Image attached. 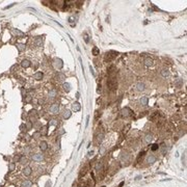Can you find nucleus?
Listing matches in <instances>:
<instances>
[{
  "label": "nucleus",
  "mask_w": 187,
  "mask_h": 187,
  "mask_svg": "<svg viewBox=\"0 0 187 187\" xmlns=\"http://www.w3.org/2000/svg\"><path fill=\"white\" fill-rule=\"evenodd\" d=\"M72 109L74 110L75 112L80 111V109H81V105H80V103H79V102H74V103L72 104Z\"/></svg>",
  "instance_id": "1a4fd4ad"
},
{
  "label": "nucleus",
  "mask_w": 187,
  "mask_h": 187,
  "mask_svg": "<svg viewBox=\"0 0 187 187\" xmlns=\"http://www.w3.org/2000/svg\"><path fill=\"white\" fill-rule=\"evenodd\" d=\"M71 115H72V112H71L69 109H65V111H64V119H65V120H67V119H70Z\"/></svg>",
  "instance_id": "aec40b11"
},
{
  "label": "nucleus",
  "mask_w": 187,
  "mask_h": 187,
  "mask_svg": "<svg viewBox=\"0 0 187 187\" xmlns=\"http://www.w3.org/2000/svg\"><path fill=\"white\" fill-rule=\"evenodd\" d=\"M152 140H153V135H152V134H147V135H145V141H147L148 144L152 143Z\"/></svg>",
  "instance_id": "bb28decb"
},
{
  "label": "nucleus",
  "mask_w": 187,
  "mask_h": 187,
  "mask_svg": "<svg viewBox=\"0 0 187 187\" xmlns=\"http://www.w3.org/2000/svg\"><path fill=\"white\" fill-rule=\"evenodd\" d=\"M182 84H183V81L181 80V79H179V81L177 82V85H178V86H181Z\"/></svg>",
  "instance_id": "58836bf2"
},
{
  "label": "nucleus",
  "mask_w": 187,
  "mask_h": 187,
  "mask_svg": "<svg viewBox=\"0 0 187 187\" xmlns=\"http://www.w3.org/2000/svg\"><path fill=\"white\" fill-rule=\"evenodd\" d=\"M64 133H65L64 128H60V130H59V134H64Z\"/></svg>",
  "instance_id": "a19ab883"
},
{
  "label": "nucleus",
  "mask_w": 187,
  "mask_h": 187,
  "mask_svg": "<svg viewBox=\"0 0 187 187\" xmlns=\"http://www.w3.org/2000/svg\"><path fill=\"white\" fill-rule=\"evenodd\" d=\"M139 102L141 105H144V106H147L148 105V103H149V99L147 98V97H143L140 100H139Z\"/></svg>",
  "instance_id": "4be33fe9"
},
{
  "label": "nucleus",
  "mask_w": 187,
  "mask_h": 187,
  "mask_svg": "<svg viewBox=\"0 0 187 187\" xmlns=\"http://www.w3.org/2000/svg\"><path fill=\"white\" fill-rule=\"evenodd\" d=\"M21 187H32V183H31L29 180H25V181L22 182V185Z\"/></svg>",
  "instance_id": "6ab92c4d"
},
{
  "label": "nucleus",
  "mask_w": 187,
  "mask_h": 187,
  "mask_svg": "<svg viewBox=\"0 0 187 187\" xmlns=\"http://www.w3.org/2000/svg\"><path fill=\"white\" fill-rule=\"evenodd\" d=\"M160 73H161L162 77H168V76H169V71L167 70V69H162Z\"/></svg>",
  "instance_id": "5701e85b"
},
{
  "label": "nucleus",
  "mask_w": 187,
  "mask_h": 187,
  "mask_svg": "<svg viewBox=\"0 0 187 187\" xmlns=\"http://www.w3.org/2000/svg\"><path fill=\"white\" fill-rule=\"evenodd\" d=\"M147 162L149 164H153L154 162H156V157H155V156H153V155H150L147 158Z\"/></svg>",
  "instance_id": "f3484780"
},
{
  "label": "nucleus",
  "mask_w": 187,
  "mask_h": 187,
  "mask_svg": "<svg viewBox=\"0 0 187 187\" xmlns=\"http://www.w3.org/2000/svg\"><path fill=\"white\" fill-rule=\"evenodd\" d=\"M136 88H137V91H138V92H144V89H145L144 83V82H141V81L137 82V83H136Z\"/></svg>",
  "instance_id": "9d476101"
},
{
  "label": "nucleus",
  "mask_w": 187,
  "mask_h": 187,
  "mask_svg": "<svg viewBox=\"0 0 187 187\" xmlns=\"http://www.w3.org/2000/svg\"><path fill=\"white\" fill-rule=\"evenodd\" d=\"M15 167H16V165L14 162H10L9 165H8V171L9 172H13V171H15Z\"/></svg>",
  "instance_id": "7c9ffc66"
},
{
  "label": "nucleus",
  "mask_w": 187,
  "mask_h": 187,
  "mask_svg": "<svg viewBox=\"0 0 187 187\" xmlns=\"http://www.w3.org/2000/svg\"><path fill=\"white\" fill-rule=\"evenodd\" d=\"M43 42H44V36H36V39H34V45H36V47H42Z\"/></svg>",
  "instance_id": "0eeeda50"
},
{
  "label": "nucleus",
  "mask_w": 187,
  "mask_h": 187,
  "mask_svg": "<svg viewBox=\"0 0 187 187\" xmlns=\"http://www.w3.org/2000/svg\"><path fill=\"white\" fill-rule=\"evenodd\" d=\"M40 133H41V135H47V133H48V126L43 127V130H42Z\"/></svg>",
  "instance_id": "c756f323"
},
{
  "label": "nucleus",
  "mask_w": 187,
  "mask_h": 187,
  "mask_svg": "<svg viewBox=\"0 0 187 187\" xmlns=\"http://www.w3.org/2000/svg\"><path fill=\"white\" fill-rule=\"evenodd\" d=\"M158 148H159V145L157 144H153V147H152V151H156Z\"/></svg>",
  "instance_id": "72a5a7b5"
},
{
  "label": "nucleus",
  "mask_w": 187,
  "mask_h": 187,
  "mask_svg": "<svg viewBox=\"0 0 187 187\" xmlns=\"http://www.w3.org/2000/svg\"><path fill=\"white\" fill-rule=\"evenodd\" d=\"M84 41H85V43H88V36L86 33H84Z\"/></svg>",
  "instance_id": "e433bc0d"
},
{
  "label": "nucleus",
  "mask_w": 187,
  "mask_h": 187,
  "mask_svg": "<svg viewBox=\"0 0 187 187\" xmlns=\"http://www.w3.org/2000/svg\"><path fill=\"white\" fill-rule=\"evenodd\" d=\"M62 87H64V89H65V92H67V93H69L71 91V88H72V85L70 84L69 82H65L64 83V85H62Z\"/></svg>",
  "instance_id": "dca6fc26"
},
{
  "label": "nucleus",
  "mask_w": 187,
  "mask_h": 187,
  "mask_svg": "<svg viewBox=\"0 0 187 187\" xmlns=\"http://www.w3.org/2000/svg\"><path fill=\"white\" fill-rule=\"evenodd\" d=\"M27 161H28V160H27V158L25 157V156H21L20 159H19V162L21 164H26Z\"/></svg>",
  "instance_id": "a878e982"
},
{
  "label": "nucleus",
  "mask_w": 187,
  "mask_h": 187,
  "mask_svg": "<svg viewBox=\"0 0 187 187\" xmlns=\"http://www.w3.org/2000/svg\"><path fill=\"white\" fill-rule=\"evenodd\" d=\"M132 114V110H131L129 107H125V108L122 110V116L124 117H128Z\"/></svg>",
  "instance_id": "423d86ee"
},
{
  "label": "nucleus",
  "mask_w": 187,
  "mask_h": 187,
  "mask_svg": "<svg viewBox=\"0 0 187 187\" xmlns=\"http://www.w3.org/2000/svg\"><path fill=\"white\" fill-rule=\"evenodd\" d=\"M93 54L95 55V56H97L98 54H100V50H99L98 47H94L93 48Z\"/></svg>",
  "instance_id": "cd10ccee"
},
{
  "label": "nucleus",
  "mask_w": 187,
  "mask_h": 187,
  "mask_svg": "<svg viewBox=\"0 0 187 187\" xmlns=\"http://www.w3.org/2000/svg\"><path fill=\"white\" fill-rule=\"evenodd\" d=\"M30 101H31V97H30V96H27V97H26V99H25V102H26V103H29Z\"/></svg>",
  "instance_id": "c9c22d12"
},
{
  "label": "nucleus",
  "mask_w": 187,
  "mask_h": 187,
  "mask_svg": "<svg viewBox=\"0 0 187 187\" xmlns=\"http://www.w3.org/2000/svg\"><path fill=\"white\" fill-rule=\"evenodd\" d=\"M21 65H22L23 68H29L31 65V62L29 59H23L21 61Z\"/></svg>",
  "instance_id": "ddd939ff"
},
{
  "label": "nucleus",
  "mask_w": 187,
  "mask_h": 187,
  "mask_svg": "<svg viewBox=\"0 0 187 187\" xmlns=\"http://www.w3.org/2000/svg\"><path fill=\"white\" fill-rule=\"evenodd\" d=\"M50 112L52 114H57L59 112V104H57V103L52 104L51 107H50Z\"/></svg>",
  "instance_id": "20e7f679"
},
{
  "label": "nucleus",
  "mask_w": 187,
  "mask_h": 187,
  "mask_svg": "<svg viewBox=\"0 0 187 187\" xmlns=\"http://www.w3.org/2000/svg\"><path fill=\"white\" fill-rule=\"evenodd\" d=\"M101 168H102V164H101V163H98V164H97V166H96V169H97V171H100Z\"/></svg>",
  "instance_id": "f704fd0d"
},
{
  "label": "nucleus",
  "mask_w": 187,
  "mask_h": 187,
  "mask_svg": "<svg viewBox=\"0 0 187 187\" xmlns=\"http://www.w3.org/2000/svg\"><path fill=\"white\" fill-rule=\"evenodd\" d=\"M144 65H153V59H152L151 57H147L144 59Z\"/></svg>",
  "instance_id": "393cba45"
},
{
  "label": "nucleus",
  "mask_w": 187,
  "mask_h": 187,
  "mask_svg": "<svg viewBox=\"0 0 187 187\" xmlns=\"http://www.w3.org/2000/svg\"><path fill=\"white\" fill-rule=\"evenodd\" d=\"M16 46H17V49H18L19 52H23V51H25V49H26L25 44H22V43H18Z\"/></svg>",
  "instance_id": "4468645a"
},
{
  "label": "nucleus",
  "mask_w": 187,
  "mask_h": 187,
  "mask_svg": "<svg viewBox=\"0 0 187 187\" xmlns=\"http://www.w3.org/2000/svg\"><path fill=\"white\" fill-rule=\"evenodd\" d=\"M32 160L36 162H42L44 160V155L41 153H36L34 155H32Z\"/></svg>",
  "instance_id": "39448f33"
},
{
  "label": "nucleus",
  "mask_w": 187,
  "mask_h": 187,
  "mask_svg": "<svg viewBox=\"0 0 187 187\" xmlns=\"http://www.w3.org/2000/svg\"><path fill=\"white\" fill-rule=\"evenodd\" d=\"M56 96H57V91H56L55 88L51 89V91L49 92V98H50V99H54Z\"/></svg>",
  "instance_id": "a211bd4d"
},
{
  "label": "nucleus",
  "mask_w": 187,
  "mask_h": 187,
  "mask_svg": "<svg viewBox=\"0 0 187 187\" xmlns=\"http://www.w3.org/2000/svg\"><path fill=\"white\" fill-rule=\"evenodd\" d=\"M13 32L15 33L17 36H25V33L22 32V31H20L19 29H13Z\"/></svg>",
  "instance_id": "b1692460"
},
{
  "label": "nucleus",
  "mask_w": 187,
  "mask_h": 187,
  "mask_svg": "<svg viewBox=\"0 0 187 187\" xmlns=\"http://www.w3.org/2000/svg\"><path fill=\"white\" fill-rule=\"evenodd\" d=\"M123 185H124V182H122V183H121V184H120V185H119V187H122V186H123Z\"/></svg>",
  "instance_id": "79ce46f5"
},
{
  "label": "nucleus",
  "mask_w": 187,
  "mask_h": 187,
  "mask_svg": "<svg viewBox=\"0 0 187 187\" xmlns=\"http://www.w3.org/2000/svg\"><path fill=\"white\" fill-rule=\"evenodd\" d=\"M57 124H58V120H56V119H52L49 122V125H51V126H56Z\"/></svg>",
  "instance_id": "c85d7f7f"
},
{
  "label": "nucleus",
  "mask_w": 187,
  "mask_h": 187,
  "mask_svg": "<svg viewBox=\"0 0 187 187\" xmlns=\"http://www.w3.org/2000/svg\"><path fill=\"white\" fill-rule=\"evenodd\" d=\"M107 86H108V89L109 91H115L117 88V82H116V79L115 78H110L108 81H107Z\"/></svg>",
  "instance_id": "f257e3e1"
},
{
  "label": "nucleus",
  "mask_w": 187,
  "mask_h": 187,
  "mask_svg": "<svg viewBox=\"0 0 187 187\" xmlns=\"http://www.w3.org/2000/svg\"><path fill=\"white\" fill-rule=\"evenodd\" d=\"M31 173H32V168H31L30 166H26V167L23 169V174L26 177H29L31 175Z\"/></svg>",
  "instance_id": "9b49d317"
},
{
  "label": "nucleus",
  "mask_w": 187,
  "mask_h": 187,
  "mask_svg": "<svg viewBox=\"0 0 187 187\" xmlns=\"http://www.w3.org/2000/svg\"><path fill=\"white\" fill-rule=\"evenodd\" d=\"M40 135H41L40 132H36V133H34V134H33V137H36V138L37 136H40Z\"/></svg>",
  "instance_id": "ea45409f"
},
{
  "label": "nucleus",
  "mask_w": 187,
  "mask_h": 187,
  "mask_svg": "<svg viewBox=\"0 0 187 187\" xmlns=\"http://www.w3.org/2000/svg\"><path fill=\"white\" fill-rule=\"evenodd\" d=\"M17 68H18V65H14L13 67L10 68V72H15V71H14V70H15V69H17Z\"/></svg>",
  "instance_id": "4c0bfd02"
},
{
  "label": "nucleus",
  "mask_w": 187,
  "mask_h": 187,
  "mask_svg": "<svg viewBox=\"0 0 187 187\" xmlns=\"http://www.w3.org/2000/svg\"><path fill=\"white\" fill-rule=\"evenodd\" d=\"M43 77H44V74L42 72H36V74L33 75V78L36 79V80H42Z\"/></svg>",
  "instance_id": "2eb2a0df"
},
{
  "label": "nucleus",
  "mask_w": 187,
  "mask_h": 187,
  "mask_svg": "<svg viewBox=\"0 0 187 187\" xmlns=\"http://www.w3.org/2000/svg\"><path fill=\"white\" fill-rule=\"evenodd\" d=\"M56 80L58 82H64L65 81V75L64 74V73H61V72H58L57 74H56Z\"/></svg>",
  "instance_id": "6e6552de"
},
{
  "label": "nucleus",
  "mask_w": 187,
  "mask_h": 187,
  "mask_svg": "<svg viewBox=\"0 0 187 187\" xmlns=\"http://www.w3.org/2000/svg\"><path fill=\"white\" fill-rule=\"evenodd\" d=\"M117 52L116 51H109V52H107V53L105 54V57H104V60L105 61H110V60H112L114 59L116 56H117Z\"/></svg>",
  "instance_id": "f03ea898"
},
{
  "label": "nucleus",
  "mask_w": 187,
  "mask_h": 187,
  "mask_svg": "<svg viewBox=\"0 0 187 187\" xmlns=\"http://www.w3.org/2000/svg\"><path fill=\"white\" fill-rule=\"evenodd\" d=\"M29 115H30V117H31V120H36L37 119V111L36 109H32V110H30L29 111Z\"/></svg>",
  "instance_id": "f8f14e48"
},
{
  "label": "nucleus",
  "mask_w": 187,
  "mask_h": 187,
  "mask_svg": "<svg viewBox=\"0 0 187 187\" xmlns=\"http://www.w3.org/2000/svg\"><path fill=\"white\" fill-rule=\"evenodd\" d=\"M31 127H32V124H31V122H28V123H27V126H26V129L27 130H30Z\"/></svg>",
  "instance_id": "473e14b6"
},
{
  "label": "nucleus",
  "mask_w": 187,
  "mask_h": 187,
  "mask_svg": "<svg viewBox=\"0 0 187 187\" xmlns=\"http://www.w3.org/2000/svg\"><path fill=\"white\" fill-rule=\"evenodd\" d=\"M53 65H54L55 69L60 70V69H62V67H64V61H62V59H60V58H54Z\"/></svg>",
  "instance_id": "7ed1b4c3"
},
{
  "label": "nucleus",
  "mask_w": 187,
  "mask_h": 187,
  "mask_svg": "<svg viewBox=\"0 0 187 187\" xmlns=\"http://www.w3.org/2000/svg\"><path fill=\"white\" fill-rule=\"evenodd\" d=\"M103 137H104V134L103 133H101V134H99V136H98V140L101 143V141L103 140Z\"/></svg>",
  "instance_id": "2f4dec72"
},
{
  "label": "nucleus",
  "mask_w": 187,
  "mask_h": 187,
  "mask_svg": "<svg viewBox=\"0 0 187 187\" xmlns=\"http://www.w3.org/2000/svg\"><path fill=\"white\" fill-rule=\"evenodd\" d=\"M40 149L42 151H46L48 149V144L46 143V141H42V143L40 144Z\"/></svg>",
  "instance_id": "412c9836"
}]
</instances>
